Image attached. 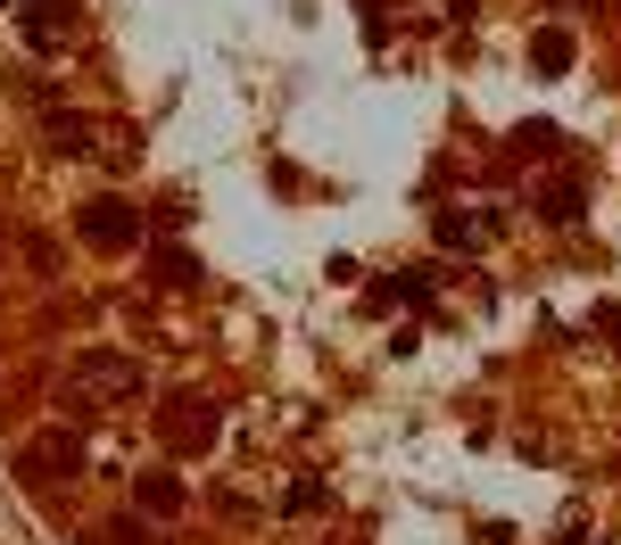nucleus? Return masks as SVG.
Returning <instances> with one entry per match:
<instances>
[{
	"instance_id": "2",
	"label": "nucleus",
	"mask_w": 621,
	"mask_h": 545,
	"mask_svg": "<svg viewBox=\"0 0 621 545\" xmlns=\"http://www.w3.org/2000/svg\"><path fill=\"white\" fill-rule=\"evenodd\" d=\"M530 59H539L547 75H563V66H572V33H563V25H547L539 42H530Z\"/></svg>"
},
{
	"instance_id": "1",
	"label": "nucleus",
	"mask_w": 621,
	"mask_h": 545,
	"mask_svg": "<svg viewBox=\"0 0 621 545\" xmlns=\"http://www.w3.org/2000/svg\"><path fill=\"white\" fill-rule=\"evenodd\" d=\"M133 232H142V223H133L125 199H92V207H83V240H100V249H125Z\"/></svg>"
},
{
	"instance_id": "4",
	"label": "nucleus",
	"mask_w": 621,
	"mask_h": 545,
	"mask_svg": "<svg viewBox=\"0 0 621 545\" xmlns=\"http://www.w3.org/2000/svg\"><path fill=\"white\" fill-rule=\"evenodd\" d=\"M547 216L572 223V216H580V190H572V182H556V190H547Z\"/></svg>"
},
{
	"instance_id": "3",
	"label": "nucleus",
	"mask_w": 621,
	"mask_h": 545,
	"mask_svg": "<svg viewBox=\"0 0 621 545\" xmlns=\"http://www.w3.org/2000/svg\"><path fill=\"white\" fill-rule=\"evenodd\" d=\"M142 504H149V513H175L183 488H175V480H142Z\"/></svg>"
}]
</instances>
